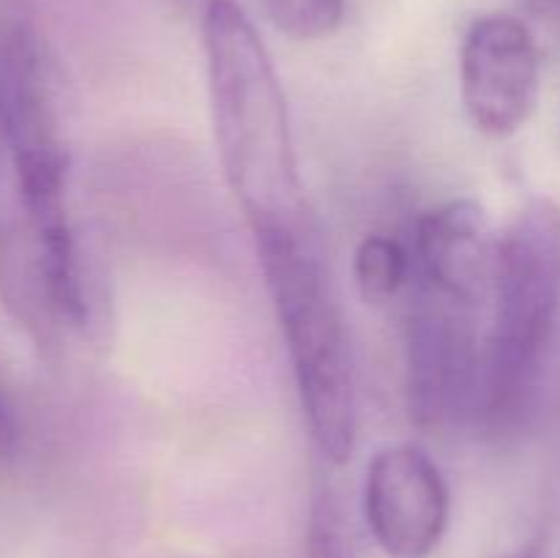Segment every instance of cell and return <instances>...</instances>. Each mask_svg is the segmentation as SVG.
<instances>
[{"label":"cell","mask_w":560,"mask_h":558,"mask_svg":"<svg viewBox=\"0 0 560 558\" xmlns=\"http://www.w3.org/2000/svg\"><path fill=\"white\" fill-rule=\"evenodd\" d=\"M208 91L224 175L255 235L315 230L273 60L235 0L202 14Z\"/></svg>","instance_id":"1"},{"label":"cell","mask_w":560,"mask_h":558,"mask_svg":"<svg viewBox=\"0 0 560 558\" xmlns=\"http://www.w3.org/2000/svg\"><path fill=\"white\" fill-rule=\"evenodd\" d=\"M255 241L312 441L328 463H348L359 425L353 356L317 230L255 235Z\"/></svg>","instance_id":"2"},{"label":"cell","mask_w":560,"mask_h":558,"mask_svg":"<svg viewBox=\"0 0 560 558\" xmlns=\"http://www.w3.org/2000/svg\"><path fill=\"white\" fill-rule=\"evenodd\" d=\"M490 342L476 419L512 427L528 408L560 310V208L534 200L498 241Z\"/></svg>","instance_id":"3"},{"label":"cell","mask_w":560,"mask_h":558,"mask_svg":"<svg viewBox=\"0 0 560 558\" xmlns=\"http://www.w3.org/2000/svg\"><path fill=\"white\" fill-rule=\"evenodd\" d=\"M468 306L421 288L408 317L405 364L408 410L421 430H443L463 416H476L485 353L476 345Z\"/></svg>","instance_id":"4"},{"label":"cell","mask_w":560,"mask_h":558,"mask_svg":"<svg viewBox=\"0 0 560 558\" xmlns=\"http://www.w3.org/2000/svg\"><path fill=\"white\" fill-rule=\"evenodd\" d=\"M459 80L476 129L487 137L523 129L539 98V49L528 25L512 14L476 20L465 33Z\"/></svg>","instance_id":"5"},{"label":"cell","mask_w":560,"mask_h":558,"mask_svg":"<svg viewBox=\"0 0 560 558\" xmlns=\"http://www.w3.org/2000/svg\"><path fill=\"white\" fill-rule=\"evenodd\" d=\"M364 514L388 558H430L448 525V487L419 446H388L372 457Z\"/></svg>","instance_id":"6"},{"label":"cell","mask_w":560,"mask_h":558,"mask_svg":"<svg viewBox=\"0 0 560 558\" xmlns=\"http://www.w3.org/2000/svg\"><path fill=\"white\" fill-rule=\"evenodd\" d=\"M416 263L424 288L459 306L492 295L498 241L479 202L452 200L432 208L416 228Z\"/></svg>","instance_id":"7"},{"label":"cell","mask_w":560,"mask_h":558,"mask_svg":"<svg viewBox=\"0 0 560 558\" xmlns=\"http://www.w3.org/2000/svg\"><path fill=\"white\" fill-rule=\"evenodd\" d=\"M410 271V257L397 239L366 235L355 252V279L361 295L372 304L392 301Z\"/></svg>","instance_id":"8"},{"label":"cell","mask_w":560,"mask_h":558,"mask_svg":"<svg viewBox=\"0 0 560 558\" xmlns=\"http://www.w3.org/2000/svg\"><path fill=\"white\" fill-rule=\"evenodd\" d=\"M262 5L268 20L299 42L331 36L345 14V0H262Z\"/></svg>","instance_id":"9"},{"label":"cell","mask_w":560,"mask_h":558,"mask_svg":"<svg viewBox=\"0 0 560 558\" xmlns=\"http://www.w3.org/2000/svg\"><path fill=\"white\" fill-rule=\"evenodd\" d=\"M304 558H355L350 525L337 496L328 487H320L312 498Z\"/></svg>","instance_id":"10"},{"label":"cell","mask_w":560,"mask_h":558,"mask_svg":"<svg viewBox=\"0 0 560 558\" xmlns=\"http://www.w3.org/2000/svg\"><path fill=\"white\" fill-rule=\"evenodd\" d=\"M530 3H534L539 11H545V14L558 16L560 20V0H530Z\"/></svg>","instance_id":"11"},{"label":"cell","mask_w":560,"mask_h":558,"mask_svg":"<svg viewBox=\"0 0 560 558\" xmlns=\"http://www.w3.org/2000/svg\"><path fill=\"white\" fill-rule=\"evenodd\" d=\"M523 558H539V556H536V553H528V556H523Z\"/></svg>","instance_id":"12"}]
</instances>
